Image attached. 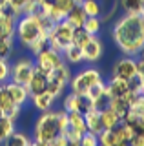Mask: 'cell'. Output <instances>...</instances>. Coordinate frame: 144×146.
<instances>
[{
	"mask_svg": "<svg viewBox=\"0 0 144 146\" xmlns=\"http://www.w3.org/2000/svg\"><path fill=\"white\" fill-rule=\"evenodd\" d=\"M86 18H88V17H86V13H84L82 6H80V4H77V6H75V7L66 15V22H67L71 27H73V29H77V27H82V26H84Z\"/></svg>",
	"mask_w": 144,
	"mask_h": 146,
	"instance_id": "18",
	"label": "cell"
},
{
	"mask_svg": "<svg viewBox=\"0 0 144 146\" xmlns=\"http://www.w3.org/2000/svg\"><path fill=\"white\" fill-rule=\"evenodd\" d=\"M100 122H102V130H113V128L120 124V117L113 110L104 106V108H100Z\"/></svg>",
	"mask_w": 144,
	"mask_h": 146,
	"instance_id": "17",
	"label": "cell"
},
{
	"mask_svg": "<svg viewBox=\"0 0 144 146\" xmlns=\"http://www.w3.org/2000/svg\"><path fill=\"white\" fill-rule=\"evenodd\" d=\"M137 75V60L133 57H128L126 55L124 58L115 62L113 66V77H119V79H124V80H129Z\"/></svg>",
	"mask_w": 144,
	"mask_h": 146,
	"instance_id": "9",
	"label": "cell"
},
{
	"mask_svg": "<svg viewBox=\"0 0 144 146\" xmlns=\"http://www.w3.org/2000/svg\"><path fill=\"white\" fill-rule=\"evenodd\" d=\"M2 115H4V113H2V111H0V117H2Z\"/></svg>",
	"mask_w": 144,
	"mask_h": 146,
	"instance_id": "49",
	"label": "cell"
},
{
	"mask_svg": "<svg viewBox=\"0 0 144 146\" xmlns=\"http://www.w3.org/2000/svg\"><path fill=\"white\" fill-rule=\"evenodd\" d=\"M106 106L110 108V110H113V111L117 113V115L120 117V121H122V117L128 113V110H129V104L126 102V100L122 97H113V99H108L106 100Z\"/></svg>",
	"mask_w": 144,
	"mask_h": 146,
	"instance_id": "22",
	"label": "cell"
},
{
	"mask_svg": "<svg viewBox=\"0 0 144 146\" xmlns=\"http://www.w3.org/2000/svg\"><path fill=\"white\" fill-rule=\"evenodd\" d=\"M17 18L9 9L0 11V38H15V29H17Z\"/></svg>",
	"mask_w": 144,
	"mask_h": 146,
	"instance_id": "11",
	"label": "cell"
},
{
	"mask_svg": "<svg viewBox=\"0 0 144 146\" xmlns=\"http://www.w3.org/2000/svg\"><path fill=\"white\" fill-rule=\"evenodd\" d=\"M62 106H64V111H79V93H73V91H69V93L64 97V102H62Z\"/></svg>",
	"mask_w": 144,
	"mask_h": 146,
	"instance_id": "30",
	"label": "cell"
},
{
	"mask_svg": "<svg viewBox=\"0 0 144 146\" xmlns=\"http://www.w3.org/2000/svg\"><path fill=\"white\" fill-rule=\"evenodd\" d=\"M137 75L141 77V79H144V58L137 60Z\"/></svg>",
	"mask_w": 144,
	"mask_h": 146,
	"instance_id": "43",
	"label": "cell"
},
{
	"mask_svg": "<svg viewBox=\"0 0 144 146\" xmlns=\"http://www.w3.org/2000/svg\"><path fill=\"white\" fill-rule=\"evenodd\" d=\"M13 106V100L9 97V93H7V90H6V86L4 84H0V111H7Z\"/></svg>",
	"mask_w": 144,
	"mask_h": 146,
	"instance_id": "33",
	"label": "cell"
},
{
	"mask_svg": "<svg viewBox=\"0 0 144 146\" xmlns=\"http://www.w3.org/2000/svg\"><path fill=\"white\" fill-rule=\"evenodd\" d=\"M67 126L73 128V130L80 131V133H84L86 130V121H84V115L80 111H69L67 113Z\"/></svg>",
	"mask_w": 144,
	"mask_h": 146,
	"instance_id": "23",
	"label": "cell"
},
{
	"mask_svg": "<svg viewBox=\"0 0 144 146\" xmlns=\"http://www.w3.org/2000/svg\"><path fill=\"white\" fill-rule=\"evenodd\" d=\"M38 4L42 6V9L46 11V17H48V11H49V9H51V7L57 4V0H38Z\"/></svg>",
	"mask_w": 144,
	"mask_h": 146,
	"instance_id": "42",
	"label": "cell"
},
{
	"mask_svg": "<svg viewBox=\"0 0 144 146\" xmlns=\"http://www.w3.org/2000/svg\"><path fill=\"white\" fill-rule=\"evenodd\" d=\"M44 48H48V36H42V38H38V40H35L33 44L29 46V51L33 53V55H37V53H40Z\"/></svg>",
	"mask_w": 144,
	"mask_h": 146,
	"instance_id": "39",
	"label": "cell"
},
{
	"mask_svg": "<svg viewBox=\"0 0 144 146\" xmlns=\"http://www.w3.org/2000/svg\"><path fill=\"white\" fill-rule=\"evenodd\" d=\"M97 137H98V144H102V146H117V144H119L115 128H113V130H102Z\"/></svg>",
	"mask_w": 144,
	"mask_h": 146,
	"instance_id": "27",
	"label": "cell"
},
{
	"mask_svg": "<svg viewBox=\"0 0 144 146\" xmlns=\"http://www.w3.org/2000/svg\"><path fill=\"white\" fill-rule=\"evenodd\" d=\"M98 80H102V73L98 71L97 68H84V70H80L75 77H71L67 88H69V91H73V93L82 95V93H86L93 84H97Z\"/></svg>",
	"mask_w": 144,
	"mask_h": 146,
	"instance_id": "5",
	"label": "cell"
},
{
	"mask_svg": "<svg viewBox=\"0 0 144 146\" xmlns=\"http://www.w3.org/2000/svg\"><path fill=\"white\" fill-rule=\"evenodd\" d=\"M31 146H51V143H42V141H33Z\"/></svg>",
	"mask_w": 144,
	"mask_h": 146,
	"instance_id": "45",
	"label": "cell"
},
{
	"mask_svg": "<svg viewBox=\"0 0 144 146\" xmlns=\"http://www.w3.org/2000/svg\"><path fill=\"white\" fill-rule=\"evenodd\" d=\"M55 97L46 90L42 93H37V95H31V102H33V108L38 110V111H48V110L53 108V102H55Z\"/></svg>",
	"mask_w": 144,
	"mask_h": 146,
	"instance_id": "15",
	"label": "cell"
},
{
	"mask_svg": "<svg viewBox=\"0 0 144 146\" xmlns=\"http://www.w3.org/2000/svg\"><path fill=\"white\" fill-rule=\"evenodd\" d=\"M102 53H104V42H102L97 35H93L91 38L88 40V44L82 48V55H84V60H86V62L100 60Z\"/></svg>",
	"mask_w": 144,
	"mask_h": 146,
	"instance_id": "10",
	"label": "cell"
},
{
	"mask_svg": "<svg viewBox=\"0 0 144 146\" xmlns=\"http://www.w3.org/2000/svg\"><path fill=\"white\" fill-rule=\"evenodd\" d=\"M11 73V64L7 62V58H0V84H6L9 80Z\"/></svg>",
	"mask_w": 144,
	"mask_h": 146,
	"instance_id": "36",
	"label": "cell"
},
{
	"mask_svg": "<svg viewBox=\"0 0 144 146\" xmlns=\"http://www.w3.org/2000/svg\"><path fill=\"white\" fill-rule=\"evenodd\" d=\"M119 6L124 9V13L139 15L144 11V0H119Z\"/></svg>",
	"mask_w": 144,
	"mask_h": 146,
	"instance_id": "24",
	"label": "cell"
},
{
	"mask_svg": "<svg viewBox=\"0 0 144 146\" xmlns=\"http://www.w3.org/2000/svg\"><path fill=\"white\" fill-rule=\"evenodd\" d=\"M15 36L18 38V42L22 48H29L35 40L48 36V31L44 29L42 22L38 17L33 15H22L17 20V29H15Z\"/></svg>",
	"mask_w": 144,
	"mask_h": 146,
	"instance_id": "2",
	"label": "cell"
},
{
	"mask_svg": "<svg viewBox=\"0 0 144 146\" xmlns=\"http://www.w3.org/2000/svg\"><path fill=\"white\" fill-rule=\"evenodd\" d=\"M91 36H93V35H89L86 29L77 27V29H73V44H77V46H80V48H84Z\"/></svg>",
	"mask_w": 144,
	"mask_h": 146,
	"instance_id": "31",
	"label": "cell"
},
{
	"mask_svg": "<svg viewBox=\"0 0 144 146\" xmlns=\"http://www.w3.org/2000/svg\"><path fill=\"white\" fill-rule=\"evenodd\" d=\"M9 6V0H0V11H6Z\"/></svg>",
	"mask_w": 144,
	"mask_h": 146,
	"instance_id": "44",
	"label": "cell"
},
{
	"mask_svg": "<svg viewBox=\"0 0 144 146\" xmlns=\"http://www.w3.org/2000/svg\"><path fill=\"white\" fill-rule=\"evenodd\" d=\"M98 146H102V144H98Z\"/></svg>",
	"mask_w": 144,
	"mask_h": 146,
	"instance_id": "51",
	"label": "cell"
},
{
	"mask_svg": "<svg viewBox=\"0 0 144 146\" xmlns=\"http://www.w3.org/2000/svg\"><path fill=\"white\" fill-rule=\"evenodd\" d=\"M69 80H71V68L67 62H64L62 66H58L57 70H53L48 75V91L55 99H58L67 88Z\"/></svg>",
	"mask_w": 144,
	"mask_h": 146,
	"instance_id": "6",
	"label": "cell"
},
{
	"mask_svg": "<svg viewBox=\"0 0 144 146\" xmlns=\"http://www.w3.org/2000/svg\"><path fill=\"white\" fill-rule=\"evenodd\" d=\"M129 113L137 119H144V93H139L131 102H129Z\"/></svg>",
	"mask_w": 144,
	"mask_h": 146,
	"instance_id": "26",
	"label": "cell"
},
{
	"mask_svg": "<svg viewBox=\"0 0 144 146\" xmlns=\"http://www.w3.org/2000/svg\"><path fill=\"white\" fill-rule=\"evenodd\" d=\"M73 42V27L67 24L66 20L55 22L53 27L48 31V46L57 51H64V49Z\"/></svg>",
	"mask_w": 144,
	"mask_h": 146,
	"instance_id": "4",
	"label": "cell"
},
{
	"mask_svg": "<svg viewBox=\"0 0 144 146\" xmlns=\"http://www.w3.org/2000/svg\"><path fill=\"white\" fill-rule=\"evenodd\" d=\"M33 141L22 131H13L7 139L2 141V146H31Z\"/></svg>",
	"mask_w": 144,
	"mask_h": 146,
	"instance_id": "21",
	"label": "cell"
},
{
	"mask_svg": "<svg viewBox=\"0 0 144 146\" xmlns=\"http://www.w3.org/2000/svg\"><path fill=\"white\" fill-rule=\"evenodd\" d=\"M129 146H144V131H141V133H135L133 139L129 141Z\"/></svg>",
	"mask_w": 144,
	"mask_h": 146,
	"instance_id": "41",
	"label": "cell"
},
{
	"mask_svg": "<svg viewBox=\"0 0 144 146\" xmlns=\"http://www.w3.org/2000/svg\"><path fill=\"white\" fill-rule=\"evenodd\" d=\"M62 57H64V62H67V64H80V62H84L82 48L77 46V44H73V42L62 51Z\"/></svg>",
	"mask_w": 144,
	"mask_h": 146,
	"instance_id": "19",
	"label": "cell"
},
{
	"mask_svg": "<svg viewBox=\"0 0 144 146\" xmlns=\"http://www.w3.org/2000/svg\"><path fill=\"white\" fill-rule=\"evenodd\" d=\"M64 64V57H62L60 51H57V49L53 48H44L40 53L35 55V68H37L38 71L46 73L49 75L53 70H57L58 66H62Z\"/></svg>",
	"mask_w": 144,
	"mask_h": 146,
	"instance_id": "7",
	"label": "cell"
},
{
	"mask_svg": "<svg viewBox=\"0 0 144 146\" xmlns=\"http://www.w3.org/2000/svg\"><path fill=\"white\" fill-rule=\"evenodd\" d=\"M80 146H98V137L91 131H84L82 137H80Z\"/></svg>",
	"mask_w": 144,
	"mask_h": 146,
	"instance_id": "37",
	"label": "cell"
},
{
	"mask_svg": "<svg viewBox=\"0 0 144 146\" xmlns=\"http://www.w3.org/2000/svg\"><path fill=\"white\" fill-rule=\"evenodd\" d=\"M97 108V102H93L91 99L88 97V95H79V111L82 113H88V111H91V110H95Z\"/></svg>",
	"mask_w": 144,
	"mask_h": 146,
	"instance_id": "32",
	"label": "cell"
},
{
	"mask_svg": "<svg viewBox=\"0 0 144 146\" xmlns=\"http://www.w3.org/2000/svg\"><path fill=\"white\" fill-rule=\"evenodd\" d=\"M111 38L115 46L128 57H135L144 48V13L129 15L124 13L115 22Z\"/></svg>",
	"mask_w": 144,
	"mask_h": 146,
	"instance_id": "1",
	"label": "cell"
},
{
	"mask_svg": "<svg viewBox=\"0 0 144 146\" xmlns=\"http://www.w3.org/2000/svg\"><path fill=\"white\" fill-rule=\"evenodd\" d=\"M100 27H102L100 17H88L84 26H82V29H86L89 35H98L100 33Z\"/></svg>",
	"mask_w": 144,
	"mask_h": 146,
	"instance_id": "29",
	"label": "cell"
},
{
	"mask_svg": "<svg viewBox=\"0 0 144 146\" xmlns=\"http://www.w3.org/2000/svg\"><path fill=\"white\" fill-rule=\"evenodd\" d=\"M104 90H106V82H104V80H98L97 84H93L84 95H88V97L91 99L93 102H97V108H100V102H102V100H106Z\"/></svg>",
	"mask_w": 144,
	"mask_h": 146,
	"instance_id": "20",
	"label": "cell"
},
{
	"mask_svg": "<svg viewBox=\"0 0 144 146\" xmlns=\"http://www.w3.org/2000/svg\"><path fill=\"white\" fill-rule=\"evenodd\" d=\"M129 91V82L124 79H119V77H111L110 82H106V90H104V97L113 99V97H124Z\"/></svg>",
	"mask_w": 144,
	"mask_h": 146,
	"instance_id": "12",
	"label": "cell"
},
{
	"mask_svg": "<svg viewBox=\"0 0 144 146\" xmlns=\"http://www.w3.org/2000/svg\"><path fill=\"white\" fill-rule=\"evenodd\" d=\"M142 13H144V11H142Z\"/></svg>",
	"mask_w": 144,
	"mask_h": 146,
	"instance_id": "52",
	"label": "cell"
},
{
	"mask_svg": "<svg viewBox=\"0 0 144 146\" xmlns=\"http://www.w3.org/2000/svg\"><path fill=\"white\" fill-rule=\"evenodd\" d=\"M0 144H2V141H0Z\"/></svg>",
	"mask_w": 144,
	"mask_h": 146,
	"instance_id": "50",
	"label": "cell"
},
{
	"mask_svg": "<svg viewBox=\"0 0 144 146\" xmlns=\"http://www.w3.org/2000/svg\"><path fill=\"white\" fill-rule=\"evenodd\" d=\"M117 146H129V143H119Z\"/></svg>",
	"mask_w": 144,
	"mask_h": 146,
	"instance_id": "47",
	"label": "cell"
},
{
	"mask_svg": "<svg viewBox=\"0 0 144 146\" xmlns=\"http://www.w3.org/2000/svg\"><path fill=\"white\" fill-rule=\"evenodd\" d=\"M29 0H9V6H7V9L15 15L17 18L22 17V11H24V7H26V4H28Z\"/></svg>",
	"mask_w": 144,
	"mask_h": 146,
	"instance_id": "34",
	"label": "cell"
},
{
	"mask_svg": "<svg viewBox=\"0 0 144 146\" xmlns=\"http://www.w3.org/2000/svg\"><path fill=\"white\" fill-rule=\"evenodd\" d=\"M13 53V40L0 38V58H9Z\"/></svg>",
	"mask_w": 144,
	"mask_h": 146,
	"instance_id": "35",
	"label": "cell"
},
{
	"mask_svg": "<svg viewBox=\"0 0 144 146\" xmlns=\"http://www.w3.org/2000/svg\"><path fill=\"white\" fill-rule=\"evenodd\" d=\"M139 55H141V58H144V48L141 49V51H139Z\"/></svg>",
	"mask_w": 144,
	"mask_h": 146,
	"instance_id": "46",
	"label": "cell"
},
{
	"mask_svg": "<svg viewBox=\"0 0 144 146\" xmlns=\"http://www.w3.org/2000/svg\"><path fill=\"white\" fill-rule=\"evenodd\" d=\"M13 131H15V121L6 117V115H2L0 117V141L7 139Z\"/></svg>",
	"mask_w": 144,
	"mask_h": 146,
	"instance_id": "28",
	"label": "cell"
},
{
	"mask_svg": "<svg viewBox=\"0 0 144 146\" xmlns=\"http://www.w3.org/2000/svg\"><path fill=\"white\" fill-rule=\"evenodd\" d=\"M58 113H60V110L40 111L37 122H35V133H33L35 141L51 143V141L60 133V128H58Z\"/></svg>",
	"mask_w": 144,
	"mask_h": 146,
	"instance_id": "3",
	"label": "cell"
},
{
	"mask_svg": "<svg viewBox=\"0 0 144 146\" xmlns=\"http://www.w3.org/2000/svg\"><path fill=\"white\" fill-rule=\"evenodd\" d=\"M84 121H86V130L91 133L98 135L102 131V122H100V108H95L91 111L84 113Z\"/></svg>",
	"mask_w": 144,
	"mask_h": 146,
	"instance_id": "16",
	"label": "cell"
},
{
	"mask_svg": "<svg viewBox=\"0 0 144 146\" xmlns=\"http://www.w3.org/2000/svg\"><path fill=\"white\" fill-rule=\"evenodd\" d=\"M64 135H66V139H67V143H69V144H77V143H80V137H82V133H80V131L73 130V128H69V126L66 128Z\"/></svg>",
	"mask_w": 144,
	"mask_h": 146,
	"instance_id": "38",
	"label": "cell"
},
{
	"mask_svg": "<svg viewBox=\"0 0 144 146\" xmlns=\"http://www.w3.org/2000/svg\"><path fill=\"white\" fill-rule=\"evenodd\" d=\"M80 6H82L86 17H100L102 13V4L98 0H82Z\"/></svg>",
	"mask_w": 144,
	"mask_h": 146,
	"instance_id": "25",
	"label": "cell"
},
{
	"mask_svg": "<svg viewBox=\"0 0 144 146\" xmlns=\"http://www.w3.org/2000/svg\"><path fill=\"white\" fill-rule=\"evenodd\" d=\"M28 91H29V97L31 95H37V93H42V91L48 90V75L42 71H38L37 68H35V73L33 77H31V80L28 82Z\"/></svg>",
	"mask_w": 144,
	"mask_h": 146,
	"instance_id": "14",
	"label": "cell"
},
{
	"mask_svg": "<svg viewBox=\"0 0 144 146\" xmlns=\"http://www.w3.org/2000/svg\"><path fill=\"white\" fill-rule=\"evenodd\" d=\"M67 146H80V144H79V143H77V144H67Z\"/></svg>",
	"mask_w": 144,
	"mask_h": 146,
	"instance_id": "48",
	"label": "cell"
},
{
	"mask_svg": "<svg viewBox=\"0 0 144 146\" xmlns=\"http://www.w3.org/2000/svg\"><path fill=\"white\" fill-rule=\"evenodd\" d=\"M6 90H7V93H9V97L13 100V104H17V106H24L26 102H28V99H29V91L26 86H22V84H17V82H13V80H7L6 84Z\"/></svg>",
	"mask_w": 144,
	"mask_h": 146,
	"instance_id": "13",
	"label": "cell"
},
{
	"mask_svg": "<svg viewBox=\"0 0 144 146\" xmlns=\"http://www.w3.org/2000/svg\"><path fill=\"white\" fill-rule=\"evenodd\" d=\"M69 143H67V139H66V135L64 133H58L55 139L51 141V146H67Z\"/></svg>",
	"mask_w": 144,
	"mask_h": 146,
	"instance_id": "40",
	"label": "cell"
},
{
	"mask_svg": "<svg viewBox=\"0 0 144 146\" xmlns=\"http://www.w3.org/2000/svg\"><path fill=\"white\" fill-rule=\"evenodd\" d=\"M33 73H35V60L29 57H22L11 66L9 80L17 82V84H22V86H28Z\"/></svg>",
	"mask_w": 144,
	"mask_h": 146,
	"instance_id": "8",
	"label": "cell"
}]
</instances>
